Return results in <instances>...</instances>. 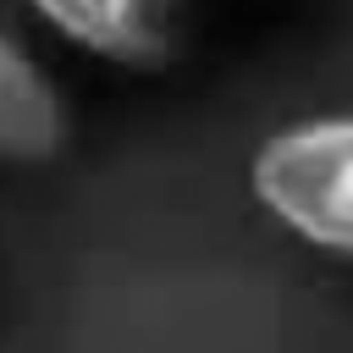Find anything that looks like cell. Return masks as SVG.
Here are the masks:
<instances>
[{"instance_id": "obj_3", "label": "cell", "mask_w": 353, "mask_h": 353, "mask_svg": "<svg viewBox=\"0 0 353 353\" xmlns=\"http://www.w3.org/2000/svg\"><path fill=\"white\" fill-rule=\"evenodd\" d=\"M72 110L50 66L0 28V165H44L66 149Z\"/></svg>"}, {"instance_id": "obj_2", "label": "cell", "mask_w": 353, "mask_h": 353, "mask_svg": "<svg viewBox=\"0 0 353 353\" xmlns=\"http://www.w3.org/2000/svg\"><path fill=\"white\" fill-rule=\"evenodd\" d=\"M61 44L116 72H165L182 50L188 0H22Z\"/></svg>"}, {"instance_id": "obj_1", "label": "cell", "mask_w": 353, "mask_h": 353, "mask_svg": "<svg viewBox=\"0 0 353 353\" xmlns=\"http://www.w3.org/2000/svg\"><path fill=\"white\" fill-rule=\"evenodd\" d=\"M248 193L287 237L353 265V110L265 132L248 154Z\"/></svg>"}]
</instances>
